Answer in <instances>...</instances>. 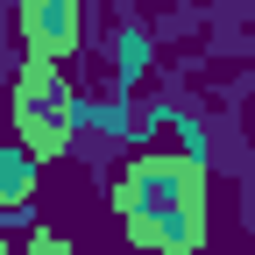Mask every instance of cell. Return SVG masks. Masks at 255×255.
I'll use <instances>...</instances> for the list:
<instances>
[{
    "label": "cell",
    "mask_w": 255,
    "mask_h": 255,
    "mask_svg": "<svg viewBox=\"0 0 255 255\" xmlns=\"http://www.w3.org/2000/svg\"><path fill=\"white\" fill-rule=\"evenodd\" d=\"M78 36H85V0H21V43H28V57L57 64V57L78 50Z\"/></svg>",
    "instance_id": "obj_3"
},
{
    "label": "cell",
    "mask_w": 255,
    "mask_h": 255,
    "mask_svg": "<svg viewBox=\"0 0 255 255\" xmlns=\"http://www.w3.org/2000/svg\"><path fill=\"white\" fill-rule=\"evenodd\" d=\"M142 64H149V36H142V28H121V71L135 78Z\"/></svg>",
    "instance_id": "obj_5"
},
{
    "label": "cell",
    "mask_w": 255,
    "mask_h": 255,
    "mask_svg": "<svg viewBox=\"0 0 255 255\" xmlns=\"http://www.w3.org/2000/svg\"><path fill=\"white\" fill-rule=\"evenodd\" d=\"M114 213L149 255H199L206 248V163L199 156H135L114 177Z\"/></svg>",
    "instance_id": "obj_1"
},
{
    "label": "cell",
    "mask_w": 255,
    "mask_h": 255,
    "mask_svg": "<svg viewBox=\"0 0 255 255\" xmlns=\"http://www.w3.org/2000/svg\"><path fill=\"white\" fill-rule=\"evenodd\" d=\"M14 255H71L57 234H28V241H14Z\"/></svg>",
    "instance_id": "obj_6"
},
{
    "label": "cell",
    "mask_w": 255,
    "mask_h": 255,
    "mask_svg": "<svg viewBox=\"0 0 255 255\" xmlns=\"http://www.w3.org/2000/svg\"><path fill=\"white\" fill-rule=\"evenodd\" d=\"M7 114H14V142H21L28 156H43V163L64 156L71 135H78V100H71V85H64V71L43 64V57H28L21 71H14Z\"/></svg>",
    "instance_id": "obj_2"
},
{
    "label": "cell",
    "mask_w": 255,
    "mask_h": 255,
    "mask_svg": "<svg viewBox=\"0 0 255 255\" xmlns=\"http://www.w3.org/2000/svg\"><path fill=\"white\" fill-rule=\"evenodd\" d=\"M36 163H43V156H28L21 142L0 149V206H7V213H21L28 199H36Z\"/></svg>",
    "instance_id": "obj_4"
},
{
    "label": "cell",
    "mask_w": 255,
    "mask_h": 255,
    "mask_svg": "<svg viewBox=\"0 0 255 255\" xmlns=\"http://www.w3.org/2000/svg\"><path fill=\"white\" fill-rule=\"evenodd\" d=\"M0 255H14V241H7V234H0Z\"/></svg>",
    "instance_id": "obj_7"
}]
</instances>
